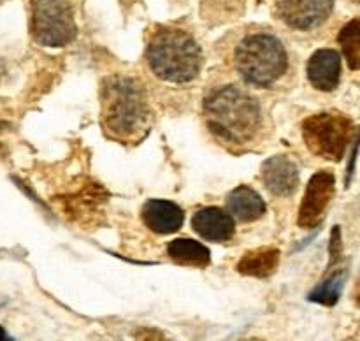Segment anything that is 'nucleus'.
Masks as SVG:
<instances>
[{"label": "nucleus", "mask_w": 360, "mask_h": 341, "mask_svg": "<svg viewBox=\"0 0 360 341\" xmlns=\"http://www.w3.org/2000/svg\"><path fill=\"white\" fill-rule=\"evenodd\" d=\"M202 116L211 136L227 148H248L266 127L260 101L239 84H221L204 97Z\"/></svg>", "instance_id": "f257e3e1"}, {"label": "nucleus", "mask_w": 360, "mask_h": 341, "mask_svg": "<svg viewBox=\"0 0 360 341\" xmlns=\"http://www.w3.org/2000/svg\"><path fill=\"white\" fill-rule=\"evenodd\" d=\"M229 58L236 74L257 88L278 86L290 72L287 46L269 28L252 27L243 32L232 44Z\"/></svg>", "instance_id": "f03ea898"}, {"label": "nucleus", "mask_w": 360, "mask_h": 341, "mask_svg": "<svg viewBox=\"0 0 360 341\" xmlns=\"http://www.w3.org/2000/svg\"><path fill=\"white\" fill-rule=\"evenodd\" d=\"M151 108L146 88L137 77L112 74L102 81V127L118 141H137L150 129Z\"/></svg>", "instance_id": "7ed1b4c3"}, {"label": "nucleus", "mask_w": 360, "mask_h": 341, "mask_svg": "<svg viewBox=\"0 0 360 341\" xmlns=\"http://www.w3.org/2000/svg\"><path fill=\"white\" fill-rule=\"evenodd\" d=\"M146 63L151 72L172 84H188L202 72V48L190 32L160 27L146 46Z\"/></svg>", "instance_id": "20e7f679"}, {"label": "nucleus", "mask_w": 360, "mask_h": 341, "mask_svg": "<svg viewBox=\"0 0 360 341\" xmlns=\"http://www.w3.org/2000/svg\"><path fill=\"white\" fill-rule=\"evenodd\" d=\"M302 139L315 157L340 162L347 153L352 139H355L354 122L341 112L311 115L301 125Z\"/></svg>", "instance_id": "39448f33"}, {"label": "nucleus", "mask_w": 360, "mask_h": 341, "mask_svg": "<svg viewBox=\"0 0 360 341\" xmlns=\"http://www.w3.org/2000/svg\"><path fill=\"white\" fill-rule=\"evenodd\" d=\"M30 32L44 48L70 44L77 35V25L69 0H32Z\"/></svg>", "instance_id": "423d86ee"}, {"label": "nucleus", "mask_w": 360, "mask_h": 341, "mask_svg": "<svg viewBox=\"0 0 360 341\" xmlns=\"http://www.w3.org/2000/svg\"><path fill=\"white\" fill-rule=\"evenodd\" d=\"M336 0H274V16L299 34L319 30L334 13Z\"/></svg>", "instance_id": "0eeeda50"}, {"label": "nucleus", "mask_w": 360, "mask_h": 341, "mask_svg": "<svg viewBox=\"0 0 360 341\" xmlns=\"http://www.w3.org/2000/svg\"><path fill=\"white\" fill-rule=\"evenodd\" d=\"M336 193V176L330 171H320L311 176L299 207L297 224L302 229H313L322 220L323 213Z\"/></svg>", "instance_id": "6e6552de"}, {"label": "nucleus", "mask_w": 360, "mask_h": 341, "mask_svg": "<svg viewBox=\"0 0 360 341\" xmlns=\"http://www.w3.org/2000/svg\"><path fill=\"white\" fill-rule=\"evenodd\" d=\"M262 181L274 197L294 195L299 186V169L285 155L267 158L262 164Z\"/></svg>", "instance_id": "1a4fd4ad"}, {"label": "nucleus", "mask_w": 360, "mask_h": 341, "mask_svg": "<svg viewBox=\"0 0 360 341\" xmlns=\"http://www.w3.org/2000/svg\"><path fill=\"white\" fill-rule=\"evenodd\" d=\"M308 79L316 90L334 91L341 81V56L336 49H316L306 67Z\"/></svg>", "instance_id": "9d476101"}, {"label": "nucleus", "mask_w": 360, "mask_h": 341, "mask_svg": "<svg viewBox=\"0 0 360 341\" xmlns=\"http://www.w3.org/2000/svg\"><path fill=\"white\" fill-rule=\"evenodd\" d=\"M141 218L151 232L167 236L174 234L181 229L183 221H185V213L172 200L150 199L144 202L143 210H141Z\"/></svg>", "instance_id": "9b49d317"}, {"label": "nucleus", "mask_w": 360, "mask_h": 341, "mask_svg": "<svg viewBox=\"0 0 360 341\" xmlns=\"http://www.w3.org/2000/svg\"><path fill=\"white\" fill-rule=\"evenodd\" d=\"M192 229L206 241L224 243L234 236L236 221L221 207L207 206L195 211L192 217Z\"/></svg>", "instance_id": "f8f14e48"}, {"label": "nucleus", "mask_w": 360, "mask_h": 341, "mask_svg": "<svg viewBox=\"0 0 360 341\" xmlns=\"http://www.w3.org/2000/svg\"><path fill=\"white\" fill-rule=\"evenodd\" d=\"M227 210V213L234 220L250 224V221L262 218V214L266 213V202L260 197V193L255 192L252 186L241 185L229 192Z\"/></svg>", "instance_id": "ddd939ff"}, {"label": "nucleus", "mask_w": 360, "mask_h": 341, "mask_svg": "<svg viewBox=\"0 0 360 341\" xmlns=\"http://www.w3.org/2000/svg\"><path fill=\"white\" fill-rule=\"evenodd\" d=\"M280 250L271 248H257L243 253V257L238 262V271L243 276L253 278H267L276 273L280 266Z\"/></svg>", "instance_id": "4468645a"}, {"label": "nucleus", "mask_w": 360, "mask_h": 341, "mask_svg": "<svg viewBox=\"0 0 360 341\" xmlns=\"http://www.w3.org/2000/svg\"><path fill=\"white\" fill-rule=\"evenodd\" d=\"M167 253L169 257H171L172 262L179 264V266L204 269V267H207L211 264V252L202 245V243L195 241V239H174V241L169 243Z\"/></svg>", "instance_id": "2eb2a0df"}, {"label": "nucleus", "mask_w": 360, "mask_h": 341, "mask_svg": "<svg viewBox=\"0 0 360 341\" xmlns=\"http://www.w3.org/2000/svg\"><path fill=\"white\" fill-rule=\"evenodd\" d=\"M347 271L336 269L334 273H330L322 283H319L311 292H309L308 299L311 302H316V304L333 308V306H336L338 301L341 299L345 283H347Z\"/></svg>", "instance_id": "dca6fc26"}, {"label": "nucleus", "mask_w": 360, "mask_h": 341, "mask_svg": "<svg viewBox=\"0 0 360 341\" xmlns=\"http://www.w3.org/2000/svg\"><path fill=\"white\" fill-rule=\"evenodd\" d=\"M341 48H343L347 62L352 70H357L360 65V21L359 18H354L341 28L338 35Z\"/></svg>", "instance_id": "f3484780"}, {"label": "nucleus", "mask_w": 360, "mask_h": 341, "mask_svg": "<svg viewBox=\"0 0 360 341\" xmlns=\"http://www.w3.org/2000/svg\"><path fill=\"white\" fill-rule=\"evenodd\" d=\"M132 337L136 341H171V337L158 327L141 326L132 330Z\"/></svg>", "instance_id": "a211bd4d"}, {"label": "nucleus", "mask_w": 360, "mask_h": 341, "mask_svg": "<svg viewBox=\"0 0 360 341\" xmlns=\"http://www.w3.org/2000/svg\"><path fill=\"white\" fill-rule=\"evenodd\" d=\"M329 269L336 267L340 264L341 255H343V239H341L340 227H334L333 234H330V245H329Z\"/></svg>", "instance_id": "6ab92c4d"}, {"label": "nucleus", "mask_w": 360, "mask_h": 341, "mask_svg": "<svg viewBox=\"0 0 360 341\" xmlns=\"http://www.w3.org/2000/svg\"><path fill=\"white\" fill-rule=\"evenodd\" d=\"M0 341H14L13 337H11L9 334H7V330L4 329L2 326H0Z\"/></svg>", "instance_id": "aec40b11"}, {"label": "nucleus", "mask_w": 360, "mask_h": 341, "mask_svg": "<svg viewBox=\"0 0 360 341\" xmlns=\"http://www.w3.org/2000/svg\"><path fill=\"white\" fill-rule=\"evenodd\" d=\"M239 341H264L262 337H257V336H250V337H243V340Z\"/></svg>", "instance_id": "412c9836"}, {"label": "nucleus", "mask_w": 360, "mask_h": 341, "mask_svg": "<svg viewBox=\"0 0 360 341\" xmlns=\"http://www.w3.org/2000/svg\"><path fill=\"white\" fill-rule=\"evenodd\" d=\"M354 2H357V0H354Z\"/></svg>", "instance_id": "4be33fe9"}, {"label": "nucleus", "mask_w": 360, "mask_h": 341, "mask_svg": "<svg viewBox=\"0 0 360 341\" xmlns=\"http://www.w3.org/2000/svg\"><path fill=\"white\" fill-rule=\"evenodd\" d=\"M259 2H260V0H259Z\"/></svg>", "instance_id": "5701e85b"}]
</instances>
